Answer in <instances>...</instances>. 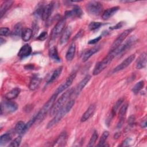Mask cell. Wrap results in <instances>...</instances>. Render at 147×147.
I'll list each match as a JSON object with an SVG mask.
<instances>
[{"label":"cell","mask_w":147,"mask_h":147,"mask_svg":"<svg viewBox=\"0 0 147 147\" xmlns=\"http://www.w3.org/2000/svg\"><path fill=\"white\" fill-rule=\"evenodd\" d=\"M74 104L75 100L74 99L68 101L66 104L56 113L53 119L49 121V122L48 123L47 128L49 129L57 123L65 115V114L71 110Z\"/></svg>","instance_id":"obj_1"},{"label":"cell","mask_w":147,"mask_h":147,"mask_svg":"<svg viewBox=\"0 0 147 147\" xmlns=\"http://www.w3.org/2000/svg\"><path fill=\"white\" fill-rule=\"evenodd\" d=\"M57 95L53 94L51 98L48 100V101L43 105L40 110L36 115V122H40L45 118L49 111L51 110L53 105H54Z\"/></svg>","instance_id":"obj_2"},{"label":"cell","mask_w":147,"mask_h":147,"mask_svg":"<svg viewBox=\"0 0 147 147\" xmlns=\"http://www.w3.org/2000/svg\"><path fill=\"white\" fill-rule=\"evenodd\" d=\"M73 91L74 90L72 89L68 90L60 97V98L56 101V102L54 103L52 109H51L50 110L51 115L52 116L55 115L56 114V113L66 104V102H67L69 97L71 96L72 94L73 93Z\"/></svg>","instance_id":"obj_3"},{"label":"cell","mask_w":147,"mask_h":147,"mask_svg":"<svg viewBox=\"0 0 147 147\" xmlns=\"http://www.w3.org/2000/svg\"><path fill=\"white\" fill-rule=\"evenodd\" d=\"M115 57V56L112 52H109L108 55L105 58H103L102 61L98 62L96 64L93 71V75H97L100 74L109 65Z\"/></svg>","instance_id":"obj_4"},{"label":"cell","mask_w":147,"mask_h":147,"mask_svg":"<svg viewBox=\"0 0 147 147\" xmlns=\"http://www.w3.org/2000/svg\"><path fill=\"white\" fill-rule=\"evenodd\" d=\"M87 11L91 15L98 16L100 15L103 10L102 3L98 1H92L88 2L86 5Z\"/></svg>","instance_id":"obj_5"},{"label":"cell","mask_w":147,"mask_h":147,"mask_svg":"<svg viewBox=\"0 0 147 147\" xmlns=\"http://www.w3.org/2000/svg\"><path fill=\"white\" fill-rule=\"evenodd\" d=\"M134 30L133 28H129L128 29H126L124 30L113 42L112 44L110 51H112L116 49L117 47H118L123 42V41L130 34V33Z\"/></svg>","instance_id":"obj_6"},{"label":"cell","mask_w":147,"mask_h":147,"mask_svg":"<svg viewBox=\"0 0 147 147\" xmlns=\"http://www.w3.org/2000/svg\"><path fill=\"white\" fill-rule=\"evenodd\" d=\"M1 114H2L3 111L9 113L16 111L18 109V105L16 102L7 100L1 104Z\"/></svg>","instance_id":"obj_7"},{"label":"cell","mask_w":147,"mask_h":147,"mask_svg":"<svg viewBox=\"0 0 147 147\" xmlns=\"http://www.w3.org/2000/svg\"><path fill=\"white\" fill-rule=\"evenodd\" d=\"M66 19L65 18L61 19L56 24L52 30L51 33V39L54 40L56 38V37L61 33L64 29V27L65 25Z\"/></svg>","instance_id":"obj_8"},{"label":"cell","mask_w":147,"mask_h":147,"mask_svg":"<svg viewBox=\"0 0 147 147\" xmlns=\"http://www.w3.org/2000/svg\"><path fill=\"white\" fill-rule=\"evenodd\" d=\"M76 72H74L73 74H72L71 75H70L66 79V80L65 81V82H64L63 84H61L55 91V94H56V95H59V94H60L61 92H62L63 91H64L65 90H66L67 88H68L72 83L74 80L75 79V77H76Z\"/></svg>","instance_id":"obj_9"},{"label":"cell","mask_w":147,"mask_h":147,"mask_svg":"<svg viewBox=\"0 0 147 147\" xmlns=\"http://www.w3.org/2000/svg\"><path fill=\"white\" fill-rule=\"evenodd\" d=\"M135 57H136V56L134 54L131 55L130 56L126 58L122 63H121L119 65H118L115 68H114L113 72L114 73V72H117L125 69L131 63V62L134 60Z\"/></svg>","instance_id":"obj_10"},{"label":"cell","mask_w":147,"mask_h":147,"mask_svg":"<svg viewBox=\"0 0 147 147\" xmlns=\"http://www.w3.org/2000/svg\"><path fill=\"white\" fill-rule=\"evenodd\" d=\"M53 6H54L53 2H51L50 3H48L47 5H46L43 7L42 12H41V17L43 20L46 21L49 18V17H50V16L51 15L53 11Z\"/></svg>","instance_id":"obj_11"},{"label":"cell","mask_w":147,"mask_h":147,"mask_svg":"<svg viewBox=\"0 0 147 147\" xmlns=\"http://www.w3.org/2000/svg\"><path fill=\"white\" fill-rule=\"evenodd\" d=\"M83 15V11L81 8L77 5L74 6L71 10L67 11L65 13V18L71 17H78L80 18Z\"/></svg>","instance_id":"obj_12"},{"label":"cell","mask_w":147,"mask_h":147,"mask_svg":"<svg viewBox=\"0 0 147 147\" xmlns=\"http://www.w3.org/2000/svg\"><path fill=\"white\" fill-rule=\"evenodd\" d=\"M90 79H91V76L90 75H88L86 76L83 78V79H82L79 82V83L78 84V86H76L75 90H74L73 93H74V94L75 95H78L82 91V90L84 88V87L86 86V84L90 81Z\"/></svg>","instance_id":"obj_13"},{"label":"cell","mask_w":147,"mask_h":147,"mask_svg":"<svg viewBox=\"0 0 147 147\" xmlns=\"http://www.w3.org/2000/svg\"><path fill=\"white\" fill-rule=\"evenodd\" d=\"M95 109H96V106L95 104L91 105L88 107V108L86 110V111L84 113V114L82 115L80 119V121L83 122L88 120L93 115L94 113L95 112Z\"/></svg>","instance_id":"obj_14"},{"label":"cell","mask_w":147,"mask_h":147,"mask_svg":"<svg viewBox=\"0 0 147 147\" xmlns=\"http://www.w3.org/2000/svg\"><path fill=\"white\" fill-rule=\"evenodd\" d=\"M32 53V48L31 47L26 44L24 45L20 49L18 53V56L21 58H24L28 56Z\"/></svg>","instance_id":"obj_15"},{"label":"cell","mask_w":147,"mask_h":147,"mask_svg":"<svg viewBox=\"0 0 147 147\" xmlns=\"http://www.w3.org/2000/svg\"><path fill=\"white\" fill-rule=\"evenodd\" d=\"M72 33V28L71 26H68L64 29L60 39V44H64L67 42Z\"/></svg>","instance_id":"obj_16"},{"label":"cell","mask_w":147,"mask_h":147,"mask_svg":"<svg viewBox=\"0 0 147 147\" xmlns=\"http://www.w3.org/2000/svg\"><path fill=\"white\" fill-rule=\"evenodd\" d=\"M99 48L100 47L99 46H96L85 51L82 55L83 61L84 62V61H86L87 60H88L89 58H90L94 54H95L96 52H97L99 50Z\"/></svg>","instance_id":"obj_17"},{"label":"cell","mask_w":147,"mask_h":147,"mask_svg":"<svg viewBox=\"0 0 147 147\" xmlns=\"http://www.w3.org/2000/svg\"><path fill=\"white\" fill-rule=\"evenodd\" d=\"M119 9V6H114V7H112L111 8L107 9L102 13V19L105 20L109 19V18L112 17Z\"/></svg>","instance_id":"obj_18"},{"label":"cell","mask_w":147,"mask_h":147,"mask_svg":"<svg viewBox=\"0 0 147 147\" xmlns=\"http://www.w3.org/2000/svg\"><path fill=\"white\" fill-rule=\"evenodd\" d=\"M146 53L145 52H143L140 55L138 59H137L136 63V68L137 69H141L145 67L146 65Z\"/></svg>","instance_id":"obj_19"},{"label":"cell","mask_w":147,"mask_h":147,"mask_svg":"<svg viewBox=\"0 0 147 147\" xmlns=\"http://www.w3.org/2000/svg\"><path fill=\"white\" fill-rule=\"evenodd\" d=\"M41 82V79L37 76H33L30 79L29 88L30 90H35L38 88Z\"/></svg>","instance_id":"obj_20"},{"label":"cell","mask_w":147,"mask_h":147,"mask_svg":"<svg viewBox=\"0 0 147 147\" xmlns=\"http://www.w3.org/2000/svg\"><path fill=\"white\" fill-rule=\"evenodd\" d=\"M13 3L12 1H6L2 3L0 8V17L2 18L5 13L11 7Z\"/></svg>","instance_id":"obj_21"},{"label":"cell","mask_w":147,"mask_h":147,"mask_svg":"<svg viewBox=\"0 0 147 147\" xmlns=\"http://www.w3.org/2000/svg\"><path fill=\"white\" fill-rule=\"evenodd\" d=\"M49 55L50 58L56 62L60 61V57L59 56L58 51L57 48L56 47H52L49 49Z\"/></svg>","instance_id":"obj_22"},{"label":"cell","mask_w":147,"mask_h":147,"mask_svg":"<svg viewBox=\"0 0 147 147\" xmlns=\"http://www.w3.org/2000/svg\"><path fill=\"white\" fill-rule=\"evenodd\" d=\"M75 50H76V46L75 43H72L69 47L68 48L66 55H65V58L68 61H71L75 56Z\"/></svg>","instance_id":"obj_23"},{"label":"cell","mask_w":147,"mask_h":147,"mask_svg":"<svg viewBox=\"0 0 147 147\" xmlns=\"http://www.w3.org/2000/svg\"><path fill=\"white\" fill-rule=\"evenodd\" d=\"M20 89L18 88H14L9 91L6 95H5V98L7 100H12L14 98H16L20 93Z\"/></svg>","instance_id":"obj_24"},{"label":"cell","mask_w":147,"mask_h":147,"mask_svg":"<svg viewBox=\"0 0 147 147\" xmlns=\"http://www.w3.org/2000/svg\"><path fill=\"white\" fill-rule=\"evenodd\" d=\"M33 35V30L30 28H25L22 30L21 37L23 41H28Z\"/></svg>","instance_id":"obj_25"},{"label":"cell","mask_w":147,"mask_h":147,"mask_svg":"<svg viewBox=\"0 0 147 147\" xmlns=\"http://www.w3.org/2000/svg\"><path fill=\"white\" fill-rule=\"evenodd\" d=\"M62 69H63V67H61V66L57 68L53 72L52 75L51 76L49 80H48V83H51L53 82V81H55V80H56L57 79V78L60 75Z\"/></svg>","instance_id":"obj_26"},{"label":"cell","mask_w":147,"mask_h":147,"mask_svg":"<svg viewBox=\"0 0 147 147\" xmlns=\"http://www.w3.org/2000/svg\"><path fill=\"white\" fill-rule=\"evenodd\" d=\"M25 126L26 123H25L23 121L18 122L15 126L16 132L18 134H24L26 132Z\"/></svg>","instance_id":"obj_27"},{"label":"cell","mask_w":147,"mask_h":147,"mask_svg":"<svg viewBox=\"0 0 147 147\" xmlns=\"http://www.w3.org/2000/svg\"><path fill=\"white\" fill-rule=\"evenodd\" d=\"M22 25L21 23H18L17 24L14 28L13 31L11 32V34L17 37H19L20 36H21L22 32Z\"/></svg>","instance_id":"obj_28"},{"label":"cell","mask_w":147,"mask_h":147,"mask_svg":"<svg viewBox=\"0 0 147 147\" xmlns=\"http://www.w3.org/2000/svg\"><path fill=\"white\" fill-rule=\"evenodd\" d=\"M66 138H67V134L65 132H63L60 134L59 137L56 140V141L55 142L57 144L55 145L58 146H62L64 145V143L66 141Z\"/></svg>","instance_id":"obj_29"},{"label":"cell","mask_w":147,"mask_h":147,"mask_svg":"<svg viewBox=\"0 0 147 147\" xmlns=\"http://www.w3.org/2000/svg\"><path fill=\"white\" fill-rule=\"evenodd\" d=\"M124 100V99L123 98H121L120 99H119L117 102L116 103H115V105L113 106V108H112V110H111V115L114 117V115H115L116 114V112L118 110V109H119V106L122 105V102H123Z\"/></svg>","instance_id":"obj_30"},{"label":"cell","mask_w":147,"mask_h":147,"mask_svg":"<svg viewBox=\"0 0 147 147\" xmlns=\"http://www.w3.org/2000/svg\"><path fill=\"white\" fill-rule=\"evenodd\" d=\"M145 85V83L143 80H141L140 82H138V83H137L132 88V91L134 94H138V92H139V91L143 88V87H144Z\"/></svg>","instance_id":"obj_31"},{"label":"cell","mask_w":147,"mask_h":147,"mask_svg":"<svg viewBox=\"0 0 147 147\" xmlns=\"http://www.w3.org/2000/svg\"><path fill=\"white\" fill-rule=\"evenodd\" d=\"M11 138V136L10 133H5L2 135L0 137V145H3L9 142Z\"/></svg>","instance_id":"obj_32"},{"label":"cell","mask_w":147,"mask_h":147,"mask_svg":"<svg viewBox=\"0 0 147 147\" xmlns=\"http://www.w3.org/2000/svg\"><path fill=\"white\" fill-rule=\"evenodd\" d=\"M109 135V131H105L103 133V134H102L97 146H105V142H106V141Z\"/></svg>","instance_id":"obj_33"},{"label":"cell","mask_w":147,"mask_h":147,"mask_svg":"<svg viewBox=\"0 0 147 147\" xmlns=\"http://www.w3.org/2000/svg\"><path fill=\"white\" fill-rule=\"evenodd\" d=\"M127 107H128V105H127V103L124 104L123 105H122L121 106V107L119 109V113H118L119 119H124V117H125V115L126 113Z\"/></svg>","instance_id":"obj_34"},{"label":"cell","mask_w":147,"mask_h":147,"mask_svg":"<svg viewBox=\"0 0 147 147\" xmlns=\"http://www.w3.org/2000/svg\"><path fill=\"white\" fill-rule=\"evenodd\" d=\"M98 137V136L97 131L96 130H95L93 132V133H92V136L90 138V140L89 141V142H88L87 146H92L95 144L96 141L97 140Z\"/></svg>","instance_id":"obj_35"},{"label":"cell","mask_w":147,"mask_h":147,"mask_svg":"<svg viewBox=\"0 0 147 147\" xmlns=\"http://www.w3.org/2000/svg\"><path fill=\"white\" fill-rule=\"evenodd\" d=\"M102 25V23L100 22H91L88 25V28L90 30H94L98 29Z\"/></svg>","instance_id":"obj_36"},{"label":"cell","mask_w":147,"mask_h":147,"mask_svg":"<svg viewBox=\"0 0 147 147\" xmlns=\"http://www.w3.org/2000/svg\"><path fill=\"white\" fill-rule=\"evenodd\" d=\"M21 136H18L17 137H16L13 141H11V142H10V144H9V146H12V147H17L18 146H20L21 142Z\"/></svg>","instance_id":"obj_37"},{"label":"cell","mask_w":147,"mask_h":147,"mask_svg":"<svg viewBox=\"0 0 147 147\" xmlns=\"http://www.w3.org/2000/svg\"><path fill=\"white\" fill-rule=\"evenodd\" d=\"M11 34L10 29L7 27H2L0 29V35L1 36H7Z\"/></svg>","instance_id":"obj_38"},{"label":"cell","mask_w":147,"mask_h":147,"mask_svg":"<svg viewBox=\"0 0 147 147\" xmlns=\"http://www.w3.org/2000/svg\"><path fill=\"white\" fill-rule=\"evenodd\" d=\"M48 37V33L47 32L44 31L40 34V35L37 37V39L40 41H44Z\"/></svg>","instance_id":"obj_39"},{"label":"cell","mask_w":147,"mask_h":147,"mask_svg":"<svg viewBox=\"0 0 147 147\" xmlns=\"http://www.w3.org/2000/svg\"><path fill=\"white\" fill-rule=\"evenodd\" d=\"M123 25V22H119L118 23H117L115 25L110 27V30H114V29H118L119 28H121Z\"/></svg>","instance_id":"obj_40"},{"label":"cell","mask_w":147,"mask_h":147,"mask_svg":"<svg viewBox=\"0 0 147 147\" xmlns=\"http://www.w3.org/2000/svg\"><path fill=\"white\" fill-rule=\"evenodd\" d=\"M101 38H102V36H98V37H96V38H94L92 40H90L88 41V44H95L96 42H98Z\"/></svg>","instance_id":"obj_41"},{"label":"cell","mask_w":147,"mask_h":147,"mask_svg":"<svg viewBox=\"0 0 147 147\" xmlns=\"http://www.w3.org/2000/svg\"><path fill=\"white\" fill-rule=\"evenodd\" d=\"M135 122V117L134 115H131L130 117H129V118H128L127 120V122L129 125H133L134 123Z\"/></svg>","instance_id":"obj_42"},{"label":"cell","mask_w":147,"mask_h":147,"mask_svg":"<svg viewBox=\"0 0 147 147\" xmlns=\"http://www.w3.org/2000/svg\"><path fill=\"white\" fill-rule=\"evenodd\" d=\"M83 33V30H80L74 37V40H76L77 38H79L80 37H81V36L82 35V34Z\"/></svg>","instance_id":"obj_43"},{"label":"cell","mask_w":147,"mask_h":147,"mask_svg":"<svg viewBox=\"0 0 147 147\" xmlns=\"http://www.w3.org/2000/svg\"><path fill=\"white\" fill-rule=\"evenodd\" d=\"M25 68L26 69H32L33 68V65H32V64H28V65H26L25 67Z\"/></svg>","instance_id":"obj_44"},{"label":"cell","mask_w":147,"mask_h":147,"mask_svg":"<svg viewBox=\"0 0 147 147\" xmlns=\"http://www.w3.org/2000/svg\"><path fill=\"white\" fill-rule=\"evenodd\" d=\"M141 126L142 127H146V120H144L142 122H141Z\"/></svg>","instance_id":"obj_45"}]
</instances>
